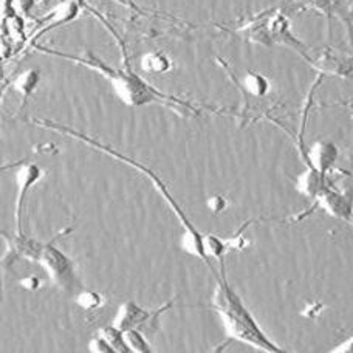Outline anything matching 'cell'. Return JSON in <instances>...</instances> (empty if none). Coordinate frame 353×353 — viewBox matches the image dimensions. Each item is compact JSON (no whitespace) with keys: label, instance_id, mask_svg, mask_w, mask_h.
Masks as SVG:
<instances>
[{"label":"cell","instance_id":"1","mask_svg":"<svg viewBox=\"0 0 353 353\" xmlns=\"http://www.w3.org/2000/svg\"><path fill=\"white\" fill-rule=\"evenodd\" d=\"M212 307L220 314V318H222L225 332L230 338L237 339V341L263 352H283V349L271 341L267 333L261 329V325L257 324L253 314L245 307L239 294L230 287L225 276H222V279H217L216 282Z\"/></svg>","mask_w":353,"mask_h":353},{"label":"cell","instance_id":"2","mask_svg":"<svg viewBox=\"0 0 353 353\" xmlns=\"http://www.w3.org/2000/svg\"><path fill=\"white\" fill-rule=\"evenodd\" d=\"M97 70L110 79L113 90L117 97L123 101L124 104L138 107L148 103H152L157 99V92H154L143 79H140L134 73L129 72H117L104 65H94Z\"/></svg>","mask_w":353,"mask_h":353},{"label":"cell","instance_id":"3","mask_svg":"<svg viewBox=\"0 0 353 353\" xmlns=\"http://www.w3.org/2000/svg\"><path fill=\"white\" fill-rule=\"evenodd\" d=\"M37 262H39L52 281L62 290H73L77 277H74V268L70 257H67L61 250L53 245H43L41 247L39 254H37Z\"/></svg>","mask_w":353,"mask_h":353},{"label":"cell","instance_id":"4","mask_svg":"<svg viewBox=\"0 0 353 353\" xmlns=\"http://www.w3.org/2000/svg\"><path fill=\"white\" fill-rule=\"evenodd\" d=\"M318 72L330 77L349 78L353 73V56L339 53L333 48H325L313 62Z\"/></svg>","mask_w":353,"mask_h":353},{"label":"cell","instance_id":"5","mask_svg":"<svg viewBox=\"0 0 353 353\" xmlns=\"http://www.w3.org/2000/svg\"><path fill=\"white\" fill-rule=\"evenodd\" d=\"M155 316V313L144 310L140 305H137L134 301H128L119 307L117 318L113 321V325H117L119 330H130L138 329L141 330L143 325L150 323V319Z\"/></svg>","mask_w":353,"mask_h":353},{"label":"cell","instance_id":"6","mask_svg":"<svg viewBox=\"0 0 353 353\" xmlns=\"http://www.w3.org/2000/svg\"><path fill=\"white\" fill-rule=\"evenodd\" d=\"M338 157V148L332 141L327 140L313 143L310 149H308V163H310L314 171H318L323 176H325L327 172L335 166Z\"/></svg>","mask_w":353,"mask_h":353},{"label":"cell","instance_id":"7","mask_svg":"<svg viewBox=\"0 0 353 353\" xmlns=\"http://www.w3.org/2000/svg\"><path fill=\"white\" fill-rule=\"evenodd\" d=\"M316 200L318 205L323 208L327 214H330V216L343 219L345 222H350L353 219L352 200H349L341 192L335 191V189L325 186L324 191L316 197Z\"/></svg>","mask_w":353,"mask_h":353},{"label":"cell","instance_id":"8","mask_svg":"<svg viewBox=\"0 0 353 353\" xmlns=\"http://www.w3.org/2000/svg\"><path fill=\"white\" fill-rule=\"evenodd\" d=\"M42 169L37 165H23L17 171L16 180H17V201H16V223L21 228V212L23 206L25 195L30 191V188L36 185L37 181L42 179Z\"/></svg>","mask_w":353,"mask_h":353},{"label":"cell","instance_id":"9","mask_svg":"<svg viewBox=\"0 0 353 353\" xmlns=\"http://www.w3.org/2000/svg\"><path fill=\"white\" fill-rule=\"evenodd\" d=\"M262 37H267V42H279V43H288V46H299V42L294 39V36L290 31V21L285 14L282 12H276V14L268 19L265 30L262 31Z\"/></svg>","mask_w":353,"mask_h":353},{"label":"cell","instance_id":"10","mask_svg":"<svg viewBox=\"0 0 353 353\" xmlns=\"http://www.w3.org/2000/svg\"><path fill=\"white\" fill-rule=\"evenodd\" d=\"M325 188V176L321 175L318 171L310 166L305 172H302L296 183V189L305 195L308 199H316L318 195L324 191Z\"/></svg>","mask_w":353,"mask_h":353},{"label":"cell","instance_id":"11","mask_svg":"<svg viewBox=\"0 0 353 353\" xmlns=\"http://www.w3.org/2000/svg\"><path fill=\"white\" fill-rule=\"evenodd\" d=\"M174 62L166 53L163 52H149L143 54L141 70L150 74H165L172 70Z\"/></svg>","mask_w":353,"mask_h":353},{"label":"cell","instance_id":"12","mask_svg":"<svg viewBox=\"0 0 353 353\" xmlns=\"http://www.w3.org/2000/svg\"><path fill=\"white\" fill-rule=\"evenodd\" d=\"M288 2L298 8L324 12L327 16H341L339 12L344 10L343 0H288Z\"/></svg>","mask_w":353,"mask_h":353},{"label":"cell","instance_id":"13","mask_svg":"<svg viewBox=\"0 0 353 353\" xmlns=\"http://www.w3.org/2000/svg\"><path fill=\"white\" fill-rule=\"evenodd\" d=\"M245 92L250 93L253 98H265L271 90V83L267 77L261 73L248 72L242 79Z\"/></svg>","mask_w":353,"mask_h":353},{"label":"cell","instance_id":"14","mask_svg":"<svg viewBox=\"0 0 353 353\" xmlns=\"http://www.w3.org/2000/svg\"><path fill=\"white\" fill-rule=\"evenodd\" d=\"M41 77H39V72L37 70H27L19 74L16 78L14 84L12 87L16 88V90L22 94V97L27 99L31 93L36 90L37 84H39Z\"/></svg>","mask_w":353,"mask_h":353},{"label":"cell","instance_id":"15","mask_svg":"<svg viewBox=\"0 0 353 353\" xmlns=\"http://www.w3.org/2000/svg\"><path fill=\"white\" fill-rule=\"evenodd\" d=\"M99 335L104 336L109 344L112 345L113 349H115L117 353H129L130 349L128 343H125V338H124V332L119 330L117 325H107L104 329L99 330Z\"/></svg>","mask_w":353,"mask_h":353},{"label":"cell","instance_id":"16","mask_svg":"<svg viewBox=\"0 0 353 353\" xmlns=\"http://www.w3.org/2000/svg\"><path fill=\"white\" fill-rule=\"evenodd\" d=\"M203 242H205V251L208 259H222L225 253L230 251V245L228 241L225 239H220L214 234H205L203 236Z\"/></svg>","mask_w":353,"mask_h":353},{"label":"cell","instance_id":"17","mask_svg":"<svg viewBox=\"0 0 353 353\" xmlns=\"http://www.w3.org/2000/svg\"><path fill=\"white\" fill-rule=\"evenodd\" d=\"M124 338L125 343H128L130 352H137V353H149L152 352L150 350V345L148 344L146 338L141 333V330L138 329H130L124 332Z\"/></svg>","mask_w":353,"mask_h":353},{"label":"cell","instance_id":"18","mask_svg":"<svg viewBox=\"0 0 353 353\" xmlns=\"http://www.w3.org/2000/svg\"><path fill=\"white\" fill-rule=\"evenodd\" d=\"M77 304L83 308V310H97V308L103 307L104 304V298L103 294H99L98 292H92V290H84L77 296Z\"/></svg>","mask_w":353,"mask_h":353},{"label":"cell","instance_id":"19","mask_svg":"<svg viewBox=\"0 0 353 353\" xmlns=\"http://www.w3.org/2000/svg\"><path fill=\"white\" fill-rule=\"evenodd\" d=\"M206 206L210 208V211L212 214H222L226 208L230 206V201L225 197V195L217 194V195H212V197L208 199Z\"/></svg>","mask_w":353,"mask_h":353},{"label":"cell","instance_id":"20","mask_svg":"<svg viewBox=\"0 0 353 353\" xmlns=\"http://www.w3.org/2000/svg\"><path fill=\"white\" fill-rule=\"evenodd\" d=\"M88 349H90V352H94V353H117L115 349L112 347V345L109 344V341L104 336L98 335L97 338H93L90 344H88Z\"/></svg>","mask_w":353,"mask_h":353},{"label":"cell","instance_id":"21","mask_svg":"<svg viewBox=\"0 0 353 353\" xmlns=\"http://www.w3.org/2000/svg\"><path fill=\"white\" fill-rule=\"evenodd\" d=\"M19 285L25 290L36 292V290H39L42 287V281H41V277L31 274V276H27V277H23V279L19 281Z\"/></svg>","mask_w":353,"mask_h":353},{"label":"cell","instance_id":"22","mask_svg":"<svg viewBox=\"0 0 353 353\" xmlns=\"http://www.w3.org/2000/svg\"><path fill=\"white\" fill-rule=\"evenodd\" d=\"M333 353H353V336L349 338L347 341H344L343 344H339L336 349L332 350Z\"/></svg>","mask_w":353,"mask_h":353},{"label":"cell","instance_id":"23","mask_svg":"<svg viewBox=\"0 0 353 353\" xmlns=\"http://www.w3.org/2000/svg\"><path fill=\"white\" fill-rule=\"evenodd\" d=\"M19 6L23 12H27L33 6V0H19Z\"/></svg>","mask_w":353,"mask_h":353},{"label":"cell","instance_id":"24","mask_svg":"<svg viewBox=\"0 0 353 353\" xmlns=\"http://www.w3.org/2000/svg\"><path fill=\"white\" fill-rule=\"evenodd\" d=\"M349 223H350V225H352V226H353V219H352V220H350V222H349Z\"/></svg>","mask_w":353,"mask_h":353},{"label":"cell","instance_id":"25","mask_svg":"<svg viewBox=\"0 0 353 353\" xmlns=\"http://www.w3.org/2000/svg\"><path fill=\"white\" fill-rule=\"evenodd\" d=\"M352 210H353V200H352Z\"/></svg>","mask_w":353,"mask_h":353}]
</instances>
